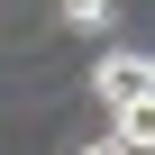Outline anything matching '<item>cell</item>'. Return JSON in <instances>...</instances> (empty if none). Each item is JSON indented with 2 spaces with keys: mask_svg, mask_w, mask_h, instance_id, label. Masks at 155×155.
Returning <instances> with one entry per match:
<instances>
[{
  "mask_svg": "<svg viewBox=\"0 0 155 155\" xmlns=\"http://www.w3.org/2000/svg\"><path fill=\"white\" fill-rule=\"evenodd\" d=\"M64 28H82V37L110 28V0H64Z\"/></svg>",
  "mask_w": 155,
  "mask_h": 155,
  "instance_id": "7a4b0ae2",
  "label": "cell"
},
{
  "mask_svg": "<svg viewBox=\"0 0 155 155\" xmlns=\"http://www.w3.org/2000/svg\"><path fill=\"white\" fill-rule=\"evenodd\" d=\"M110 137L146 155V146H155V101H128V110H110Z\"/></svg>",
  "mask_w": 155,
  "mask_h": 155,
  "instance_id": "6da1fadb",
  "label": "cell"
},
{
  "mask_svg": "<svg viewBox=\"0 0 155 155\" xmlns=\"http://www.w3.org/2000/svg\"><path fill=\"white\" fill-rule=\"evenodd\" d=\"M82 155H137V146H119V137H91V146H82Z\"/></svg>",
  "mask_w": 155,
  "mask_h": 155,
  "instance_id": "3957f363",
  "label": "cell"
}]
</instances>
